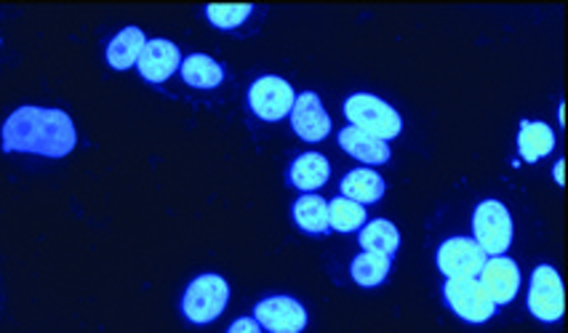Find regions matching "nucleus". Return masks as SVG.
<instances>
[{
    "label": "nucleus",
    "instance_id": "nucleus-1",
    "mask_svg": "<svg viewBox=\"0 0 568 333\" xmlns=\"http://www.w3.org/2000/svg\"><path fill=\"white\" fill-rule=\"evenodd\" d=\"M3 152H28L43 158H68L78 144L72 118L57 107H19L0 131Z\"/></svg>",
    "mask_w": 568,
    "mask_h": 333
},
{
    "label": "nucleus",
    "instance_id": "nucleus-2",
    "mask_svg": "<svg viewBox=\"0 0 568 333\" xmlns=\"http://www.w3.org/2000/svg\"><path fill=\"white\" fill-rule=\"evenodd\" d=\"M345 115L353 129L372 133L382 142L400 137L403 131V118L398 115V110L387 104L385 99L374 97V93H353L345 102Z\"/></svg>",
    "mask_w": 568,
    "mask_h": 333
},
{
    "label": "nucleus",
    "instance_id": "nucleus-3",
    "mask_svg": "<svg viewBox=\"0 0 568 333\" xmlns=\"http://www.w3.org/2000/svg\"><path fill=\"white\" fill-rule=\"evenodd\" d=\"M230 302V285L222 275H197L193 283L187 285L182 296V312L190 323L209 325L222 315L224 306Z\"/></svg>",
    "mask_w": 568,
    "mask_h": 333
},
{
    "label": "nucleus",
    "instance_id": "nucleus-4",
    "mask_svg": "<svg viewBox=\"0 0 568 333\" xmlns=\"http://www.w3.org/2000/svg\"><path fill=\"white\" fill-rule=\"evenodd\" d=\"M475 243L486 256H501L513 243V216L499 200H484L473 216Z\"/></svg>",
    "mask_w": 568,
    "mask_h": 333
},
{
    "label": "nucleus",
    "instance_id": "nucleus-5",
    "mask_svg": "<svg viewBox=\"0 0 568 333\" xmlns=\"http://www.w3.org/2000/svg\"><path fill=\"white\" fill-rule=\"evenodd\" d=\"M444 296L448 306H452L462 320H467V323L473 325L486 323V320H491L494 312H497V304L488 299L484 285L478 283V278H448L444 285Z\"/></svg>",
    "mask_w": 568,
    "mask_h": 333
},
{
    "label": "nucleus",
    "instance_id": "nucleus-6",
    "mask_svg": "<svg viewBox=\"0 0 568 333\" xmlns=\"http://www.w3.org/2000/svg\"><path fill=\"white\" fill-rule=\"evenodd\" d=\"M564 283H560L558 270L550 264H539L531 275V289H528V312L541 323H558L564 317Z\"/></svg>",
    "mask_w": 568,
    "mask_h": 333
},
{
    "label": "nucleus",
    "instance_id": "nucleus-7",
    "mask_svg": "<svg viewBox=\"0 0 568 333\" xmlns=\"http://www.w3.org/2000/svg\"><path fill=\"white\" fill-rule=\"evenodd\" d=\"M296 93L292 83L277 75H264L254 80L248 89V107L256 118L267 120V123H277L286 115H292Z\"/></svg>",
    "mask_w": 568,
    "mask_h": 333
},
{
    "label": "nucleus",
    "instance_id": "nucleus-8",
    "mask_svg": "<svg viewBox=\"0 0 568 333\" xmlns=\"http://www.w3.org/2000/svg\"><path fill=\"white\" fill-rule=\"evenodd\" d=\"M435 264L446 278H478L486 253L470 238H448L435 253Z\"/></svg>",
    "mask_w": 568,
    "mask_h": 333
},
{
    "label": "nucleus",
    "instance_id": "nucleus-9",
    "mask_svg": "<svg viewBox=\"0 0 568 333\" xmlns=\"http://www.w3.org/2000/svg\"><path fill=\"white\" fill-rule=\"evenodd\" d=\"M254 320L270 333H302L307 325V310L292 296H270L256 304Z\"/></svg>",
    "mask_w": 568,
    "mask_h": 333
},
{
    "label": "nucleus",
    "instance_id": "nucleus-10",
    "mask_svg": "<svg viewBox=\"0 0 568 333\" xmlns=\"http://www.w3.org/2000/svg\"><path fill=\"white\" fill-rule=\"evenodd\" d=\"M182 53L176 49V43H171L166 38H155L144 43L142 53L136 59V70L148 83H166V80L180 70Z\"/></svg>",
    "mask_w": 568,
    "mask_h": 333
},
{
    "label": "nucleus",
    "instance_id": "nucleus-11",
    "mask_svg": "<svg viewBox=\"0 0 568 333\" xmlns=\"http://www.w3.org/2000/svg\"><path fill=\"white\" fill-rule=\"evenodd\" d=\"M292 129L305 142H323L332 133V118L323 110L321 97L313 91L300 93L292 107Z\"/></svg>",
    "mask_w": 568,
    "mask_h": 333
},
{
    "label": "nucleus",
    "instance_id": "nucleus-12",
    "mask_svg": "<svg viewBox=\"0 0 568 333\" xmlns=\"http://www.w3.org/2000/svg\"><path fill=\"white\" fill-rule=\"evenodd\" d=\"M480 285L488 293L494 304H510L518 296L520 289V270L510 256H494L486 259L484 270H480Z\"/></svg>",
    "mask_w": 568,
    "mask_h": 333
},
{
    "label": "nucleus",
    "instance_id": "nucleus-13",
    "mask_svg": "<svg viewBox=\"0 0 568 333\" xmlns=\"http://www.w3.org/2000/svg\"><path fill=\"white\" fill-rule=\"evenodd\" d=\"M328 173H332V165H328V160L321 152H305L288 169V184L313 195L315 190H321L328 182Z\"/></svg>",
    "mask_w": 568,
    "mask_h": 333
},
{
    "label": "nucleus",
    "instance_id": "nucleus-14",
    "mask_svg": "<svg viewBox=\"0 0 568 333\" xmlns=\"http://www.w3.org/2000/svg\"><path fill=\"white\" fill-rule=\"evenodd\" d=\"M339 147L347 152V155L358 158L368 165H382V163H387V160H389V144L387 142H382V139H376V137H372V133H366L361 129H353V125L342 129Z\"/></svg>",
    "mask_w": 568,
    "mask_h": 333
},
{
    "label": "nucleus",
    "instance_id": "nucleus-15",
    "mask_svg": "<svg viewBox=\"0 0 568 333\" xmlns=\"http://www.w3.org/2000/svg\"><path fill=\"white\" fill-rule=\"evenodd\" d=\"M518 150L526 163H537V160L550 155L555 150V133L550 125L541 123V120H524L518 133Z\"/></svg>",
    "mask_w": 568,
    "mask_h": 333
},
{
    "label": "nucleus",
    "instance_id": "nucleus-16",
    "mask_svg": "<svg viewBox=\"0 0 568 333\" xmlns=\"http://www.w3.org/2000/svg\"><path fill=\"white\" fill-rule=\"evenodd\" d=\"M385 195V179L372 169H355L342 179V198L353 200V203H376Z\"/></svg>",
    "mask_w": 568,
    "mask_h": 333
},
{
    "label": "nucleus",
    "instance_id": "nucleus-17",
    "mask_svg": "<svg viewBox=\"0 0 568 333\" xmlns=\"http://www.w3.org/2000/svg\"><path fill=\"white\" fill-rule=\"evenodd\" d=\"M144 43H148V38H144V32L139 30V27H125V30H121L115 38L110 40L108 64L118 72L129 70V67L136 64Z\"/></svg>",
    "mask_w": 568,
    "mask_h": 333
},
{
    "label": "nucleus",
    "instance_id": "nucleus-18",
    "mask_svg": "<svg viewBox=\"0 0 568 333\" xmlns=\"http://www.w3.org/2000/svg\"><path fill=\"white\" fill-rule=\"evenodd\" d=\"M180 72L184 83L203 91L216 89V85L224 80L222 64L214 62V59L206 57V53H190V57L180 64Z\"/></svg>",
    "mask_w": 568,
    "mask_h": 333
},
{
    "label": "nucleus",
    "instance_id": "nucleus-19",
    "mask_svg": "<svg viewBox=\"0 0 568 333\" xmlns=\"http://www.w3.org/2000/svg\"><path fill=\"white\" fill-rule=\"evenodd\" d=\"M294 222L307 235H326L328 226V203L321 195H302L294 203Z\"/></svg>",
    "mask_w": 568,
    "mask_h": 333
},
{
    "label": "nucleus",
    "instance_id": "nucleus-20",
    "mask_svg": "<svg viewBox=\"0 0 568 333\" xmlns=\"http://www.w3.org/2000/svg\"><path fill=\"white\" fill-rule=\"evenodd\" d=\"M358 243L363 245V251L368 253H382V256H393L400 245V232L398 226L387 219H376V222H368L361 226V238Z\"/></svg>",
    "mask_w": 568,
    "mask_h": 333
},
{
    "label": "nucleus",
    "instance_id": "nucleus-21",
    "mask_svg": "<svg viewBox=\"0 0 568 333\" xmlns=\"http://www.w3.org/2000/svg\"><path fill=\"white\" fill-rule=\"evenodd\" d=\"M389 256H382V253H368L363 251L361 256L353 259L349 264V275L363 289H374V285H382L389 275Z\"/></svg>",
    "mask_w": 568,
    "mask_h": 333
},
{
    "label": "nucleus",
    "instance_id": "nucleus-22",
    "mask_svg": "<svg viewBox=\"0 0 568 333\" xmlns=\"http://www.w3.org/2000/svg\"><path fill=\"white\" fill-rule=\"evenodd\" d=\"M366 224V209L361 203H353L347 198H334L328 203V226L334 232H355Z\"/></svg>",
    "mask_w": 568,
    "mask_h": 333
},
{
    "label": "nucleus",
    "instance_id": "nucleus-23",
    "mask_svg": "<svg viewBox=\"0 0 568 333\" xmlns=\"http://www.w3.org/2000/svg\"><path fill=\"white\" fill-rule=\"evenodd\" d=\"M251 13H254V6H251V3H243V6H206L209 22L214 24L216 30H227V32H233L241 24H246Z\"/></svg>",
    "mask_w": 568,
    "mask_h": 333
},
{
    "label": "nucleus",
    "instance_id": "nucleus-24",
    "mask_svg": "<svg viewBox=\"0 0 568 333\" xmlns=\"http://www.w3.org/2000/svg\"><path fill=\"white\" fill-rule=\"evenodd\" d=\"M227 333H262V325L254 317H237Z\"/></svg>",
    "mask_w": 568,
    "mask_h": 333
},
{
    "label": "nucleus",
    "instance_id": "nucleus-25",
    "mask_svg": "<svg viewBox=\"0 0 568 333\" xmlns=\"http://www.w3.org/2000/svg\"><path fill=\"white\" fill-rule=\"evenodd\" d=\"M555 179H558V184H564V163L555 165Z\"/></svg>",
    "mask_w": 568,
    "mask_h": 333
}]
</instances>
